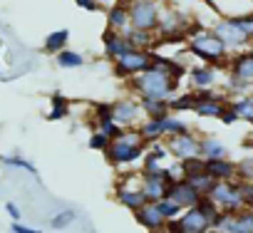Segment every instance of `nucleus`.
<instances>
[{"label":"nucleus","mask_w":253,"mask_h":233,"mask_svg":"<svg viewBox=\"0 0 253 233\" xmlns=\"http://www.w3.org/2000/svg\"><path fill=\"white\" fill-rule=\"evenodd\" d=\"M233 20V25L253 42V13H241V15H228Z\"/></svg>","instance_id":"f704fd0d"},{"label":"nucleus","mask_w":253,"mask_h":233,"mask_svg":"<svg viewBox=\"0 0 253 233\" xmlns=\"http://www.w3.org/2000/svg\"><path fill=\"white\" fill-rule=\"evenodd\" d=\"M204 169L216 181H236V161L233 159H204Z\"/></svg>","instance_id":"6ab92c4d"},{"label":"nucleus","mask_w":253,"mask_h":233,"mask_svg":"<svg viewBox=\"0 0 253 233\" xmlns=\"http://www.w3.org/2000/svg\"><path fill=\"white\" fill-rule=\"evenodd\" d=\"M0 79H5V77H3V72H0Z\"/></svg>","instance_id":"a18cd8bd"},{"label":"nucleus","mask_w":253,"mask_h":233,"mask_svg":"<svg viewBox=\"0 0 253 233\" xmlns=\"http://www.w3.org/2000/svg\"><path fill=\"white\" fill-rule=\"evenodd\" d=\"M218 122L226 124V127H231V124H236V122H241V119H238V114H236L231 107H226V112L221 114V119H218Z\"/></svg>","instance_id":"79ce46f5"},{"label":"nucleus","mask_w":253,"mask_h":233,"mask_svg":"<svg viewBox=\"0 0 253 233\" xmlns=\"http://www.w3.org/2000/svg\"><path fill=\"white\" fill-rule=\"evenodd\" d=\"M112 65H114V75L119 79L129 82L132 77H137V75H142L144 70L152 67V50H137V47H132V50H126L124 55H119Z\"/></svg>","instance_id":"39448f33"},{"label":"nucleus","mask_w":253,"mask_h":233,"mask_svg":"<svg viewBox=\"0 0 253 233\" xmlns=\"http://www.w3.org/2000/svg\"><path fill=\"white\" fill-rule=\"evenodd\" d=\"M251 87H253L251 82H246V79H241V77H233V75H226V94L243 97V94H248Z\"/></svg>","instance_id":"473e14b6"},{"label":"nucleus","mask_w":253,"mask_h":233,"mask_svg":"<svg viewBox=\"0 0 253 233\" xmlns=\"http://www.w3.org/2000/svg\"><path fill=\"white\" fill-rule=\"evenodd\" d=\"M55 62L62 67V70H75V67H82L84 65V55L82 52H77V50H60L57 55H55Z\"/></svg>","instance_id":"7c9ffc66"},{"label":"nucleus","mask_w":253,"mask_h":233,"mask_svg":"<svg viewBox=\"0 0 253 233\" xmlns=\"http://www.w3.org/2000/svg\"><path fill=\"white\" fill-rule=\"evenodd\" d=\"M5 211H8V216H10V218H13L15 223H20V221H23V211L18 208V203L8 201V203H5Z\"/></svg>","instance_id":"37998d69"},{"label":"nucleus","mask_w":253,"mask_h":233,"mask_svg":"<svg viewBox=\"0 0 253 233\" xmlns=\"http://www.w3.org/2000/svg\"><path fill=\"white\" fill-rule=\"evenodd\" d=\"M10 231H13V233H42V231H38V228H33V226H25L23 221H20V223H15V221H13Z\"/></svg>","instance_id":"c03bdc74"},{"label":"nucleus","mask_w":253,"mask_h":233,"mask_svg":"<svg viewBox=\"0 0 253 233\" xmlns=\"http://www.w3.org/2000/svg\"><path fill=\"white\" fill-rule=\"evenodd\" d=\"M164 147L169 149V156L176 159V161H184V159L199 156V137H196L194 132L167 137V139H164Z\"/></svg>","instance_id":"9d476101"},{"label":"nucleus","mask_w":253,"mask_h":233,"mask_svg":"<svg viewBox=\"0 0 253 233\" xmlns=\"http://www.w3.org/2000/svg\"><path fill=\"white\" fill-rule=\"evenodd\" d=\"M186 75H189V82L194 89H216V84L221 79V70L213 65H204V62L191 67Z\"/></svg>","instance_id":"ddd939ff"},{"label":"nucleus","mask_w":253,"mask_h":233,"mask_svg":"<svg viewBox=\"0 0 253 233\" xmlns=\"http://www.w3.org/2000/svg\"><path fill=\"white\" fill-rule=\"evenodd\" d=\"M186 52L191 57H196L199 62H204V65H213L218 70H228L231 52H228V47L221 42V38L213 30H206V28L194 30L189 35V40H186Z\"/></svg>","instance_id":"f257e3e1"},{"label":"nucleus","mask_w":253,"mask_h":233,"mask_svg":"<svg viewBox=\"0 0 253 233\" xmlns=\"http://www.w3.org/2000/svg\"><path fill=\"white\" fill-rule=\"evenodd\" d=\"M126 10H129V28L144 30V33H157L164 8L159 0H132L126 5Z\"/></svg>","instance_id":"20e7f679"},{"label":"nucleus","mask_w":253,"mask_h":233,"mask_svg":"<svg viewBox=\"0 0 253 233\" xmlns=\"http://www.w3.org/2000/svg\"><path fill=\"white\" fill-rule=\"evenodd\" d=\"M211 30L221 38V42L228 47V52H241V50H246V47L251 45V40L233 25V20H231L228 15H226V18H218Z\"/></svg>","instance_id":"1a4fd4ad"},{"label":"nucleus","mask_w":253,"mask_h":233,"mask_svg":"<svg viewBox=\"0 0 253 233\" xmlns=\"http://www.w3.org/2000/svg\"><path fill=\"white\" fill-rule=\"evenodd\" d=\"M216 213H209L204 211L201 206H191L186 211H181V216L176 218L179 226L189 233H211V221H213Z\"/></svg>","instance_id":"9b49d317"},{"label":"nucleus","mask_w":253,"mask_h":233,"mask_svg":"<svg viewBox=\"0 0 253 233\" xmlns=\"http://www.w3.org/2000/svg\"><path fill=\"white\" fill-rule=\"evenodd\" d=\"M251 45H253V42H251Z\"/></svg>","instance_id":"de8ad7c7"},{"label":"nucleus","mask_w":253,"mask_h":233,"mask_svg":"<svg viewBox=\"0 0 253 233\" xmlns=\"http://www.w3.org/2000/svg\"><path fill=\"white\" fill-rule=\"evenodd\" d=\"M114 198H117V203L119 206H124L126 211H139L144 203H147V198H144V194H142V186H139V176L134 179V181H129V174H126L122 181H117V186H114Z\"/></svg>","instance_id":"6e6552de"},{"label":"nucleus","mask_w":253,"mask_h":233,"mask_svg":"<svg viewBox=\"0 0 253 233\" xmlns=\"http://www.w3.org/2000/svg\"><path fill=\"white\" fill-rule=\"evenodd\" d=\"M109 144H112V139L109 137H104L102 132H97V129H92L89 132V137H87V147L92 149V152H107L109 149Z\"/></svg>","instance_id":"c9c22d12"},{"label":"nucleus","mask_w":253,"mask_h":233,"mask_svg":"<svg viewBox=\"0 0 253 233\" xmlns=\"http://www.w3.org/2000/svg\"><path fill=\"white\" fill-rule=\"evenodd\" d=\"M159 127H162V132H164V139H167V137H174V134H186V132H191V127L186 124L184 116H181V114H174V112H169L167 116H162Z\"/></svg>","instance_id":"4be33fe9"},{"label":"nucleus","mask_w":253,"mask_h":233,"mask_svg":"<svg viewBox=\"0 0 253 233\" xmlns=\"http://www.w3.org/2000/svg\"><path fill=\"white\" fill-rule=\"evenodd\" d=\"M186 181L199 191V196H209V194H211V189H213V184H216V179H213L206 169H204V171H199V174H189V176H186Z\"/></svg>","instance_id":"c756f323"},{"label":"nucleus","mask_w":253,"mask_h":233,"mask_svg":"<svg viewBox=\"0 0 253 233\" xmlns=\"http://www.w3.org/2000/svg\"><path fill=\"white\" fill-rule=\"evenodd\" d=\"M0 164H5V166H13V169H20V171H28L30 176H35L38 181H40V171H38V166L30 161V159H25V156H20V154H13V156H5V154H0Z\"/></svg>","instance_id":"a878e982"},{"label":"nucleus","mask_w":253,"mask_h":233,"mask_svg":"<svg viewBox=\"0 0 253 233\" xmlns=\"http://www.w3.org/2000/svg\"><path fill=\"white\" fill-rule=\"evenodd\" d=\"M228 107L238 114L241 122H248V124L253 122V97H251V94H243V97H238V99H231Z\"/></svg>","instance_id":"cd10ccee"},{"label":"nucleus","mask_w":253,"mask_h":233,"mask_svg":"<svg viewBox=\"0 0 253 233\" xmlns=\"http://www.w3.org/2000/svg\"><path fill=\"white\" fill-rule=\"evenodd\" d=\"M199 156L201 159H231V152L218 137L204 134L199 137Z\"/></svg>","instance_id":"a211bd4d"},{"label":"nucleus","mask_w":253,"mask_h":233,"mask_svg":"<svg viewBox=\"0 0 253 233\" xmlns=\"http://www.w3.org/2000/svg\"><path fill=\"white\" fill-rule=\"evenodd\" d=\"M157 208H159V213H162L167 221H174V218L181 216V208H179L171 198H162V201H157Z\"/></svg>","instance_id":"4c0bfd02"},{"label":"nucleus","mask_w":253,"mask_h":233,"mask_svg":"<svg viewBox=\"0 0 253 233\" xmlns=\"http://www.w3.org/2000/svg\"><path fill=\"white\" fill-rule=\"evenodd\" d=\"M67 42H70V30H67V28H62V30H52V33L45 38L42 50H45L47 55H57L60 50L67 47Z\"/></svg>","instance_id":"393cba45"},{"label":"nucleus","mask_w":253,"mask_h":233,"mask_svg":"<svg viewBox=\"0 0 253 233\" xmlns=\"http://www.w3.org/2000/svg\"><path fill=\"white\" fill-rule=\"evenodd\" d=\"M70 116V99L62 92L50 94V112H47V122H60Z\"/></svg>","instance_id":"5701e85b"},{"label":"nucleus","mask_w":253,"mask_h":233,"mask_svg":"<svg viewBox=\"0 0 253 233\" xmlns=\"http://www.w3.org/2000/svg\"><path fill=\"white\" fill-rule=\"evenodd\" d=\"M238 184V194L243 201V208L253 211V181H236Z\"/></svg>","instance_id":"58836bf2"},{"label":"nucleus","mask_w":253,"mask_h":233,"mask_svg":"<svg viewBox=\"0 0 253 233\" xmlns=\"http://www.w3.org/2000/svg\"><path fill=\"white\" fill-rule=\"evenodd\" d=\"M124 38H126V42H129L132 47H137V50H154V45L159 42V38L154 33H144V30H134V28L126 30Z\"/></svg>","instance_id":"b1692460"},{"label":"nucleus","mask_w":253,"mask_h":233,"mask_svg":"<svg viewBox=\"0 0 253 233\" xmlns=\"http://www.w3.org/2000/svg\"><path fill=\"white\" fill-rule=\"evenodd\" d=\"M251 127H253V122H251Z\"/></svg>","instance_id":"49530a36"},{"label":"nucleus","mask_w":253,"mask_h":233,"mask_svg":"<svg viewBox=\"0 0 253 233\" xmlns=\"http://www.w3.org/2000/svg\"><path fill=\"white\" fill-rule=\"evenodd\" d=\"M209 198L216 203L218 211H226V213H238L243 211V201H241V194H238V184L236 181H216Z\"/></svg>","instance_id":"0eeeda50"},{"label":"nucleus","mask_w":253,"mask_h":233,"mask_svg":"<svg viewBox=\"0 0 253 233\" xmlns=\"http://www.w3.org/2000/svg\"><path fill=\"white\" fill-rule=\"evenodd\" d=\"M102 50H104V57L114 62L119 55H124L126 50H132V45L126 42V38L122 33L104 28V33H102Z\"/></svg>","instance_id":"f3484780"},{"label":"nucleus","mask_w":253,"mask_h":233,"mask_svg":"<svg viewBox=\"0 0 253 233\" xmlns=\"http://www.w3.org/2000/svg\"><path fill=\"white\" fill-rule=\"evenodd\" d=\"M228 102H199L194 107L196 116H204V119H221V114L226 112Z\"/></svg>","instance_id":"bb28decb"},{"label":"nucleus","mask_w":253,"mask_h":233,"mask_svg":"<svg viewBox=\"0 0 253 233\" xmlns=\"http://www.w3.org/2000/svg\"><path fill=\"white\" fill-rule=\"evenodd\" d=\"M75 221H77V211L65 208V211H57V213L50 218V228H52V231H62V228L72 226Z\"/></svg>","instance_id":"2f4dec72"},{"label":"nucleus","mask_w":253,"mask_h":233,"mask_svg":"<svg viewBox=\"0 0 253 233\" xmlns=\"http://www.w3.org/2000/svg\"><path fill=\"white\" fill-rule=\"evenodd\" d=\"M144 152H147V142L142 139L139 129H124V134L109 144V149L104 152V159L109 166L124 169V166L139 164Z\"/></svg>","instance_id":"7ed1b4c3"},{"label":"nucleus","mask_w":253,"mask_h":233,"mask_svg":"<svg viewBox=\"0 0 253 233\" xmlns=\"http://www.w3.org/2000/svg\"><path fill=\"white\" fill-rule=\"evenodd\" d=\"M236 181H253V154L236 161Z\"/></svg>","instance_id":"72a5a7b5"},{"label":"nucleus","mask_w":253,"mask_h":233,"mask_svg":"<svg viewBox=\"0 0 253 233\" xmlns=\"http://www.w3.org/2000/svg\"><path fill=\"white\" fill-rule=\"evenodd\" d=\"M139 186H142V194L147 198V203H157L162 198H167V189L171 184H167L164 179V166L159 171H152V174H139Z\"/></svg>","instance_id":"f8f14e48"},{"label":"nucleus","mask_w":253,"mask_h":233,"mask_svg":"<svg viewBox=\"0 0 253 233\" xmlns=\"http://www.w3.org/2000/svg\"><path fill=\"white\" fill-rule=\"evenodd\" d=\"M167 198H171L181 211H186V208H191V206H196L199 201H201V196H199V191L186 181V179H181V181H176V184H171L169 189H167Z\"/></svg>","instance_id":"4468645a"},{"label":"nucleus","mask_w":253,"mask_h":233,"mask_svg":"<svg viewBox=\"0 0 253 233\" xmlns=\"http://www.w3.org/2000/svg\"><path fill=\"white\" fill-rule=\"evenodd\" d=\"M112 119L122 127V129H137L142 122H144V114L139 109V102L137 97L126 94L122 99H114L112 102Z\"/></svg>","instance_id":"423d86ee"},{"label":"nucleus","mask_w":253,"mask_h":233,"mask_svg":"<svg viewBox=\"0 0 253 233\" xmlns=\"http://www.w3.org/2000/svg\"><path fill=\"white\" fill-rule=\"evenodd\" d=\"M144 119H162L169 114V99H154V97H137Z\"/></svg>","instance_id":"aec40b11"},{"label":"nucleus","mask_w":253,"mask_h":233,"mask_svg":"<svg viewBox=\"0 0 253 233\" xmlns=\"http://www.w3.org/2000/svg\"><path fill=\"white\" fill-rule=\"evenodd\" d=\"M194 104H196V99H194V89H189V92H176L171 99H169V112H174V114H184V112H194Z\"/></svg>","instance_id":"c85d7f7f"},{"label":"nucleus","mask_w":253,"mask_h":233,"mask_svg":"<svg viewBox=\"0 0 253 233\" xmlns=\"http://www.w3.org/2000/svg\"><path fill=\"white\" fill-rule=\"evenodd\" d=\"M75 3H77V8H82V10H87V13L102 10V3H99V0H75Z\"/></svg>","instance_id":"a19ab883"},{"label":"nucleus","mask_w":253,"mask_h":233,"mask_svg":"<svg viewBox=\"0 0 253 233\" xmlns=\"http://www.w3.org/2000/svg\"><path fill=\"white\" fill-rule=\"evenodd\" d=\"M134 221L142 226V228H147L149 233H164L167 231V218L159 213V208H157V203H144L139 211H134Z\"/></svg>","instance_id":"2eb2a0df"},{"label":"nucleus","mask_w":253,"mask_h":233,"mask_svg":"<svg viewBox=\"0 0 253 233\" xmlns=\"http://www.w3.org/2000/svg\"><path fill=\"white\" fill-rule=\"evenodd\" d=\"M181 166H184V174H186V176H189V174H199V171H204V159H201V156H191V159H184ZM186 176H184V179H186Z\"/></svg>","instance_id":"ea45409f"},{"label":"nucleus","mask_w":253,"mask_h":233,"mask_svg":"<svg viewBox=\"0 0 253 233\" xmlns=\"http://www.w3.org/2000/svg\"><path fill=\"white\" fill-rule=\"evenodd\" d=\"M186 174H184V166H181V161H176V159H171L167 166H164V179H167V184H176V181H181Z\"/></svg>","instance_id":"e433bc0d"},{"label":"nucleus","mask_w":253,"mask_h":233,"mask_svg":"<svg viewBox=\"0 0 253 233\" xmlns=\"http://www.w3.org/2000/svg\"><path fill=\"white\" fill-rule=\"evenodd\" d=\"M107 28H109V30H117V33H122V35L129 30V10H126V5L114 3V5L107 10Z\"/></svg>","instance_id":"412c9836"},{"label":"nucleus","mask_w":253,"mask_h":233,"mask_svg":"<svg viewBox=\"0 0 253 233\" xmlns=\"http://www.w3.org/2000/svg\"><path fill=\"white\" fill-rule=\"evenodd\" d=\"M228 75L241 77L253 84V47H246L241 52H233L228 60Z\"/></svg>","instance_id":"dca6fc26"},{"label":"nucleus","mask_w":253,"mask_h":233,"mask_svg":"<svg viewBox=\"0 0 253 233\" xmlns=\"http://www.w3.org/2000/svg\"><path fill=\"white\" fill-rule=\"evenodd\" d=\"M129 92H134V97H154V99H171L179 92V79L171 77L164 70L149 67L142 75L132 77L126 82Z\"/></svg>","instance_id":"f03ea898"}]
</instances>
